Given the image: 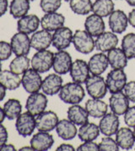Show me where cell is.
Masks as SVG:
<instances>
[{
    "instance_id": "6da1fadb",
    "label": "cell",
    "mask_w": 135,
    "mask_h": 151,
    "mask_svg": "<svg viewBox=\"0 0 135 151\" xmlns=\"http://www.w3.org/2000/svg\"><path fill=\"white\" fill-rule=\"evenodd\" d=\"M58 96L63 103L78 104L84 99L85 92L81 84L73 82L63 85Z\"/></svg>"
},
{
    "instance_id": "7a4b0ae2",
    "label": "cell",
    "mask_w": 135,
    "mask_h": 151,
    "mask_svg": "<svg viewBox=\"0 0 135 151\" xmlns=\"http://www.w3.org/2000/svg\"><path fill=\"white\" fill-rule=\"evenodd\" d=\"M72 42L75 49L83 55H89L95 48L93 37L84 30H77L74 32Z\"/></svg>"
},
{
    "instance_id": "3957f363",
    "label": "cell",
    "mask_w": 135,
    "mask_h": 151,
    "mask_svg": "<svg viewBox=\"0 0 135 151\" xmlns=\"http://www.w3.org/2000/svg\"><path fill=\"white\" fill-rule=\"evenodd\" d=\"M54 54L50 50H41L37 51L33 55L31 65V67L38 71L39 73H46L53 67Z\"/></svg>"
},
{
    "instance_id": "277c9868",
    "label": "cell",
    "mask_w": 135,
    "mask_h": 151,
    "mask_svg": "<svg viewBox=\"0 0 135 151\" xmlns=\"http://www.w3.org/2000/svg\"><path fill=\"white\" fill-rule=\"evenodd\" d=\"M106 83L111 93L122 92L127 84V75L123 69H112L107 76Z\"/></svg>"
},
{
    "instance_id": "5b68a950",
    "label": "cell",
    "mask_w": 135,
    "mask_h": 151,
    "mask_svg": "<svg viewBox=\"0 0 135 151\" xmlns=\"http://www.w3.org/2000/svg\"><path fill=\"white\" fill-rule=\"evenodd\" d=\"M85 88L89 95L93 99H102L107 93L106 80L101 76L92 75L85 82Z\"/></svg>"
},
{
    "instance_id": "8992f818",
    "label": "cell",
    "mask_w": 135,
    "mask_h": 151,
    "mask_svg": "<svg viewBox=\"0 0 135 151\" xmlns=\"http://www.w3.org/2000/svg\"><path fill=\"white\" fill-rule=\"evenodd\" d=\"M15 128L17 132L22 137H26L32 135L35 129L36 128L35 116L28 111L20 114L16 119Z\"/></svg>"
},
{
    "instance_id": "52a82bcc",
    "label": "cell",
    "mask_w": 135,
    "mask_h": 151,
    "mask_svg": "<svg viewBox=\"0 0 135 151\" xmlns=\"http://www.w3.org/2000/svg\"><path fill=\"white\" fill-rule=\"evenodd\" d=\"M42 78L40 73L33 68L28 69L21 77V84L27 93H34L41 89Z\"/></svg>"
},
{
    "instance_id": "ba28073f",
    "label": "cell",
    "mask_w": 135,
    "mask_h": 151,
    "mask_svg": "<svg viewBox=\"0 0 135 151\" xmlns=\"http://www.w3.org/2000/svg\"><path fill=\"white\" fill-rule=\"evenodd\" d=\"M47 103L48 100L44 93H31V95H29V97L27 98L26 109L33 116H37L41 113L45 111L47 106Z\"/></svg>"
},
{
    "instance_id": "9c48e42d",
    "label": "cell",
    "mask_w": 135,
    "mask_h": 151,
    "mask_svg": "<svg viewBox=\"0 0 135 151\" xmlns=\"http://www.w3.org/2000/svg\"><path fill=\"white\" fill-rule=\"evenodd\" d=\"M59 122L58 115L52 111L47 110L43 111L36 118V129L39 132H51L56 129V127Z\"/></svg>"
},
{
    "instance_id": "30bf717a",
    "label": "cell",
    "mask_w": 135,
    "mask_h": 151,
    "mask_svg": "<svg viewBox=\"0 0 135 151\" xmlns=\"http://www.w3.org/2000/svg\"><path fill=\"white\" fill-rule=\"evenodd\" d=\"M10 45L13 50L14 55H15L16 56L27 55L30 53V50L31 48V38L26 33L18 32L11 37Z\"/></svg>"
},
{
    "instance_id": "8fae6325",
    "label": "cell",
    "mask_w": 135,
    "mask_h": 151,
    "mask_svg": "<svg viewBox=\"0 0 135 151\" xmlns=\"http://www.w3.org/2000/svg\"><path fill=\"white\" fill-rule=\"evenodd\" d=\"M72 57L64 50H58L54 54L53 68L58 75H65L70 71L72 66Z\"/></svg>"
},
{
    "instance_id": "7c38bea8",
    "label": "cell",
    "mask_w": 135,
    "mask_h": 151,
    "mask_svg": "<svg viewBox=\"0 0 135 151\" xmlns=\"http://www.w3.org/2000/svg\"><path fill=\"white\" fill-rule=\"evenodd\" d=\"M73 32L66 27L58 29L53 35V46L58 50H65L73 41Z\"/></svg>"
},
{
    "instance_id": "4fadbf2b",
    "label": "cell",
    "mask_w": 135,
    "mask_h": 151,
    "mask_svg": "<svg viewBox=\"0 0 135 151\" xmlns=\"http://www.w3.org/2000/svg\"><path fill=\"white\" fill-rule=\"evenodd\" d=\"M120 121L118 116L114 113H107L103 117H101L99 122V128L101 132L104 136L112 137L117 133L119 129Z\"/></svg>"
},
{
    "instance_id": "5bb4252c",
    "label": "cell",
    "mask_w": 135,
    "mask_h": 151,
    "mask_svg": "<svg viewBox=\"0 0 135 151\" xmlns=\"http://www.w3.org/2000/svg\"><path fill=\"white\" fill-rule=\"evenodd\" d=\"M109 27L112 32L121 34L126 31L128 25V17L121 9L114 10L109 16Z\"/></svg>"
},
{
    "instance_id": "9a60e30c",
    "label": "cell",
    "mask_w": 135,
    "mask_h": 151,
    "mask_svg": "<svg viewBox=\"0 0 135 151\" xmlns=\"http://www.w3.org/2000/svg\"><path fill=\"white\" fill-rule=\"evenodd\" d=\"M69 73L73 82L80 84L85 83L90 73L88 63L83 60H76L73 62Z\"/></svg>"
},
{
    "instance_id": "2e32d148",
    "label": "cell",
    "mask_w": 135,
    "mask_h": 151,
    "mask_svg": "<svg viewBox=\"0 0 135 151\" xmlns=\"http://www.w3.org/2000/svg\"><path fill=\"white\" fill-rule=\"evenodd\" d=\"M118 44V37L112 32H104L103 33L96 37L95 40V48L102 53L109 52Z\"/></svg>"
},
{
    "instance_id": "e0dca14e",
    "label": "cell",
    "mask_w": 135,
    "mask_h": 151,
    "mask_svg": "<svg viewBox=\"0 0 135 151\" xmlns=\"http://www.w3.org/2000/svg\"><path fill=\"white\" fill-rule=\"evenodd\" d=\"M129 99L122 92L112 93L109 98L110 109L117 116H122L125 114L129 108Z\"/></svg>"
},
{
    "instance_id": "ac0fdd59",
    "label": "cell",
    "mask_w": 135,
    "mask_h": 151,
    "mask_svg": "<svg viewBox=\"0 0 135 151\" xmlns=\"http://www.w3.org/2000/svg\"><path fill=\"white\" fill-rule=\"evenodd\" d=\"M63 78L58 74H49L47 76L41 84L42 92L49 96H53L57 93H59L61 88L63 87Z\"/></svg>"
},
{
    "instance_id": "d6986e66",
    "label": "cell",
    "mask_w": 135,
    "mask_h": 151,
    "mask_svg": "<svg viewBox=\"0 0 135 151\" xmlns=\"http://www.w3.org/2000/svg\"><path fill=\"white\" fill-rule=\"evenodd\" d=\"M65 23V17L60 13H47L41 19V26L42 29L48 32H55L63 27Z\"/></svg>"
},
{
    "instance_id": "ffe728a7",
    "label": "cell",
    "mask_w": 135,
    "mask_h": 151,
    "mask_svg": "<svg viewBox=\"0 0 135 151\" xmlns=\"http://www.w3.org/2000/svg\"><path fill=\"white\" fill-rule=\"evenodd\" d=\"M30 144L34 150L47 151L53 147L54 138L47 132H39L32 136Z\"/></svg>"
},
{
    "instance_id": "44dd1931",
    "label": "cell",
    "mask_w": 135,
    "mask_h": 151,
    "mask_svg": "<svg viewBox=\"0 0 135 151\" xmlns=\"http://www.w3.org/2000/svg\"><path fill=\"white\" fill-rule=\"evenodd\" d=\"M53 42V35L44 29L35 32L31 37V48L36 51L45 50L51 46Z\"/></svg>"
},
{
    "instance_id": "7402d4cb",
    "label": "cell",
    "mask_w": 135,
    "mask_h": 151,
    "mask_svg": "<svg viewBox=\"0 0 135 151\" xmlns=\"http://www.w3.org/2000/svg\"><path fill=\"white\" fill-rule=\"evenodd\" d=\"M88 65L91 75L101 76L106 71L109 65L107 55H104L102 52L95 54L90 59Z\"/></svg>"
},
{
    "instance_id": "603a6c76",
    "label": "cell",
    "mask_w": 135,
    "mask_h": 151,
    "mask_svg": "<svg viewBox=\"0 0 135 151\" xmlns=\"http://www.w3.org/2000/svg\"><path fill=\"white\" fill-rule=\"evenodd\" d=\"M41 24V20L36 14H26L19 19L17 22V30L20 32L31 34L37 31Z\"/></svg>"
},
{
    "instance_id": "cb8c5ba5",
    "label": "cell",
    "mask_w": 135,
    "mask_h": 151,
    "mask_svg": "<svg viewBox=\"0 0 135 151\" xmlns=\"http://www.w3.org/2000/svg\"><path fill=\"white\" fill-rule=\"evenodd\" d=\"M56 132L58 136L65 141L74 139L78 134L76 125L68 119H63L59 121L56 127Z\"/></svg>"
},
{
    "instance_id": "d4e9b609",
    "label": "cell",
    "mask_w": 135,
    "mask_h": 151,
    "mask_svg": "<svg viewBox=\"0 0 135 151\" xmlns=\"http://www.w3.org/2000/svg\"><path fill=\"white\" fill-rule=\"evenodd\" d=\"M85 31L92 37H98L105 32V22L102 17L95 14H90L85 21Z\"/></svg>"
},
{
    "instance_id": "484cf974",
    "label": "cell",
    "mask_w": 135,
    "mask_h": 151,
    "mask_svg": "<svg viewBox=\"0 0 135 151\" xmlns=\"http://www.w3.org/2000/svg\"><path fill=\"white\" fill-rule=\"evenodd\" d=\"M116 135V142L118 144L119 148L122 150H131L135 143V137L134 131L130 127H122L118 129Z\"/></svg>"
},
{
    "instance_id": "4316f807",
    "label": "cell",
    "mask_w": 135,
    "mask_h": 151,
    "mask_svg": "<svg viewBox=\"0 0 135 151\" xmlns=\"http://www.w3.org/2000/svg\"><path fill=\"white\" fill-rule=\"evenodd\" d=\"M89 116L93 118L103 117L108 110V105L101 99H91L86 101L85 107Z\"/></svg>"
},
{
    "instance_id": "83f0119b",
    "label": "cell",
    "mask_w": 135,
    "mask_h": 151,
    "mask_svg": "<svg viewBox=\"0 0 135 151\" xmlns=\"http://www.w3.org/2000/svg\"><path fill=\"white\" fill-rule=\"evenodd\" d=\"M68 119L74 122L76 126H82L89 122V114L85 108H83L79 104H72L67 111Z\"/></svg>"
},
{
    "instance_id": "f1b7e54d",
    "label": "cell",
    "mask_w": 135,
    "mask_h": 151,
    "mask_svg": "<svg viewBox=\"0 0 135 151\" xmlns=\"http://www.w3.org/2000/svg\"><path fill=\"white\" fill-rule=\"evenodd\" d=\"M109 65L112 69H124L128 65V58L120 48H114L107 52Z\"/></svg>"
},
{
    "instance_id": "f546056e",
    "label": "cell",
    "mask_w": 135,
    "mask_h": 151,
    "mask_svg": "<svg viewBox=\"0 0 135 151\" xmlns=\"http://www.w3.org/2000/svg\"><path fill=\"white\" fill-rule=\"evenodd\" d=\"M100 128L96 124L89 122L80 126L78 130V137L82 142L94 141L100 135Z\"/></svg>"
},
{
    "instance_id": "4dcf8cb0",
    "label": "cell",
    "mask_w": 135,
    "mask_h": 151,
    "mask_svg": "<svg viewBox=\"0 0 135 151\" xmlns=\"http://www.w3.org/2000/svg\"><path fill=\"white\" fill-rule=\"evenodd\" d=\"M0 83L7 90H15L20 88L21 78L10 70H4L0 72Z\"/></svg>"
},
{
    "instance_id": "1f68e13d",
    "label": "cell",
    "mask_w": 135,
    "mask_h": 151,
    "mask_svg": "<svg viewBox=\"0 0 135 151\" xmlns=\"http://www.w3.org/2000/svg\"><path fill=\"white\" fill-rule=\"evenodd\" d=\"M30 0H12L9 5V13L14 19H20L30 10Z\"/></svg>"
},
{
    "instance_id": "d6a6232c",
    "label": "cell",
    "mask_w": 135,
    "mask_h": 151,
    "mask_svg": "<svg viewBox=\"0 0 135 151\" xmlns=\"http://www.w3.org/2000/svg\"><path fill=\"white\" fill-rule=\"evenodd\" d=\"M115 4L112 0H95L93 4L92 12L102 18L110 16L114 11Z\"/></svg>"
},
{
    "instance_id": "836d02e7",
    "label": "cell",
    "mask_w": 135,
    "mask_h": 151,
    "mask_svg": "<svg viewBox=\"0 0 135 151\" xmlns=\"http://www.w3.org/2000/svg\"><path fill=\"white\" fill-rule=\"evenodd\" d=\"M4 111L5 117L9 121L17 119L22 112V105L18 99H9L4 104Z\"/></svg>"
},
{
    "instance_id": "e575fe53",
    "label": "cell",
    "mask_w": 135,
    "mask_h": 151,
    "mask_svg": "<svg viewBox=\"0 0 135 151\" xmlns=\"http://www.w3.org/2000/svg\"><path fill=\"white\" fill-rule=\"evenodd\" d=\"M31 60L26 55L16 56L9 64V70L17 75H23L30 69Z\"/></svg>"
},
{
    "instance_id": "d590c367",
    "label": "cell",
    "mask_w": 135,
    "mask_h": 151,
    "mask_svg": "<svg viewBox=\"0 0 135 151\" xmlns=\"http://www.w3.org/2000/svg\"><path fill=\"white\" fill-rule=\"evenodd\" d=\"M69 6L74 14L86 15L92 12L93 4L91 0H70Z\"/></svg>"
},
{
    "instance_id": "8d00e7d4",
    "label": "cell",
    "mask_w": 135,
    "mask_h": 151,
    "mask_svg": "<svg viewBox=\"0 0 135 151\" xmlns=\"http://www.w3.org/2000/svg\"><path fill=\"white\" fill-rule=\"evenodd\" d=\"M122 49L128 60L135 59V33L126 34L122 40Z\"/></svg>"
},
{
    "instance_id": "74e56055",
    "label": "cell",
    "mask_w": 135,
    "mask_h": 151,
    "mask_svg": "<svg viewBox=\"0 0 135 151\" xmlns=\"http://www.w3.org/2000/svg\"><path fill=\"white\" fill-rule=\"evenodd\" d=\"M62 5V0H41L40 7L41 10L45 13H53Z\"/></svg>"
},
{
    "instance_id": "f35d334b",
    "label": "cell",
    "mask_w": 135,
    "mask_h": 151,
    "mask_svg": "<svg viewBox=\"0 0 135 151\" xmlns=\"http://www.w3.org/2000/svg\"><path fill=\"white\" fill-rule=\"evenodd\" d=\"M99 146V151H118L119 146L117 144L116 140L112 137L106 136L101 139Z\"/></svg>"
},
{
    "instance_id": "ab89813d",
    "label": "cell",
    "mask_w": 135,
    "mask_h": 151,
    "mask_svg": "<svg viewBox=\"0 0 135 151\" xmlns=\"http://www.w3.org/2000/svg\"><path fill=\"white\" fill-rule=\"evenodd\" d=\"M13 50L10 43L5 41H0V61H4L10 58Z\"/></svg>"
},
{
    "instance_id": "60d3db41",
    "label": "cell",
    "mask_w": 135,
    "mask_h": 151,
    "mask_svg": "<svg viewBox=\"0 0 135 151\" xmlns=\"http://www.w3.org/2000/svg\"><path fill=\"white\" fill-rule=\"evenodd\" d=\"M124 122L128 127H135V106L129 107L124 114Z\"/></svg>"
},
{
    "instance_id": "b9f144b4",
    "label": "cell",
    "mask_w": 135,
    "mask_h": 151,
    "mask_svg": "<svg viewBox=\"0 0 135 151\" xmlns=\"http://www.w3.org/2000/svg\"><path fill=\"white\" fill-rule=\"evenodd\" d=\"M123 90L129 101L132 103H135V81H130L127 83Z\"/></svg>"
},
{
    "instance_id": "7bdbcfd3",
    "label": "cell",
    "mask_w": 135,
    "mask_h": 151,
    "mask_svg": "<svg viewBox=\"0 0 135 151\" xmlns=\"http://www.w3.org/2000/svg\"><path fill=\"white\" fill-rule=\"evenodd\" d=\"M76 150L78 151H99L98 144L94 143L93 141L85 142L84 144H80Z\"/></svg>"
},
{
    "instance_id": "ee69618b",
    "label": "cell",
    "mask_w": 135,
    "mask_h": 151,
    "mask_svg": "<svg viewBox=\"0 0 135 151\" xmlns=\"http://www.w3.org/2000/svg\"><path fill=\"white\" fill-rule=\"evenodd\" d=\"M8 138H9V133L6 127L3 124L0 123V148L8 142Z\"/></svg>"
},
{
    "instance_id": "f6af8a7d",
    "label": "cell",
    "mask_w": 135,
    "mask_h": 151,
    "mask_svg": "<svg viewBox=\"0 0 135 151\" xmlns=\"http://www.w3.org/2000/svg\"><path fill=\"white\" fill-rule=\"evenodd\" d=\"M9 8L8 0H0V17L6 14Z\"/></svg>"
},
{
    "instance_id": "bcb514c9",
    "label": "cell",
    "mask_w": 135,
    "mask_h": 151,
    "mask_svg": "<svg viewBox=\"0 0 135 151\" xmlns=\"http://www.w3.org/2000/svg\"><path fill=\"white\" fill-rule=\"evenodd\" d=\"M57 151H74L75 149L73 145L68 144H60L58 148H57Z\"/></svg>"
},
{
    "instance_id": "7dc6e473",
    "label": "cell",
    "mask_w": 135,
    "mask_h": 151,
    "mask_svg": "<svg viewBox=\"0 0 135 151\" xmlns=\"http://www.w3.org/2000/svg\"><path fill=\"white\" fill-rule=\"evenodd\" d=\"M128 23L131 27L135 28V9H134L129 14H128Z\"/></svg>"
},
{
    "instance_id": "c3c4849f",
    "label": "cell",
    "mask_w": 135,
    "mask_h": 151,
    "mask_svg": "<svg viewBox=\"0 0 135 151\" xmlns=\"http://www.w3.org/2000/svg\"><path fill=\"white\" fill-rule=\"evenodd\" d=\"M15 147L14 146L13 144H4L1 148H0V151H14Z\"/></svg>"
},
{
    "instance_id": "681fc988",
    "label": "cell",
    "mask_w": 135,
    "mask_h": 151,
    "mask_svg": "<svg viewBox=\"0 0 135 151\" xmlns=\"http://www.w3.org/2000/svg\"><path fill=\"white\" fill-rule=\"evenodd\" d=\"M6 88L0 83V101H3L6 95Z\"/></svg>"
},
{
    "instance_id": "f907efd6",
    "label": "cell",
    "mask_w": 135,
    "mask_h": 151,
    "mask_svg": "<svg viewBox=\"0 0 135 151\" xmlns=\"http://www.w3.org/2000/svg\"><path fill=\"white\" fill-rule=\"evenodd\" d=\"M5 114H4V109L0 106V123L4 122V119H5Z\"/></svg>"
},
{
    "instance_id": "816d5d0a",
    "label": "cell",
    "mask_w": 135,
    "mask_h": 151,
    "mask_svg": "<svg viewBox=\"0 0 135 151\" xmlns=\"http://www.w3.org/2000/svg\"><path fill=\"white\" fill-rule=\"evenodd\" d=\"M126 2L132 7H135V0H126Z\"/></svg>"
},
{
    "instance_id": "f5cc1de1",
    "label": "cell",
    "mask_w": 135,
    "mask_h": 151,
    "mask_svg": "<svg viewBox=\"0 0 135 151\" xmlns=\"http://www.w3.org/2000/svg\"><path fill=\"white\" fill-rule=\"evenodd\" d=\"M20 150L23 151V150H34L33 148L31 147V146H30V147H23V148H21L20 149Z\"/></svg>"
},
{
    "instance_id": "db71d44e",
    "label": "cell",
    "mask_w": 135,
    "mask_h": 151,
    "mask_svg": "<svg viewBox=\"0 0 135 151\" xmlns=\"http://www.w3.org/2000/svg\"><path fill=\"white\" fill-rule=\"evenodd\" d=\"M2 71V64H1V61H0V72Z\"/></svg>"
},
{
    "instance_id": "11a10c76",
    "label": "cell",
    "mask_w": 135,
    "mask_h": 151,
    "mask_svg": "<svg viewBox=\"0 0 135 151\" xmlns=\"http://www.w3.org/2000/svg\"><path fill=\"white\" fill-rule=\"evenodd\" d=\"M134 137H135V127H134Z\"/></svg>"
},
{
    "instance_id": "9f6ffc18",
    "label": "cell",
    "mask_w": 135,
    "mask_h": 151,
    "mask_svg": "<svg viewBox=\"0 0 135 151\" xmlns=\"http://www.w3.org/2000/svg\"><path fill=\"white\" fill-rule=\"evenodd\" d=\"M64 1H66V2H69L70 0H64Z\"/></svg>"
},
{
    "instance_id": "6f0895ef",
    "label": "cell",
    "mask_w": 135,
    "mask_h": 151,
    "mask_svg": "<svg viewBox=\"0 0 135 151\" xmlns=\"http://www.w3.org/2000/svg\"><path fill=\"white\" fill-rule=\"evenodd\" d=\"M30 1H35V0H30Z\"/></svg>"
}]
</instances>
